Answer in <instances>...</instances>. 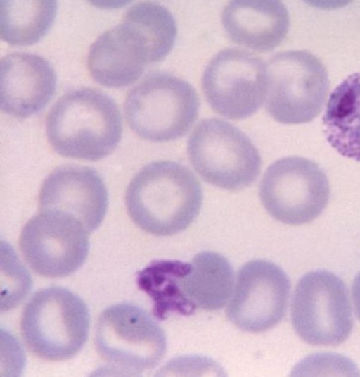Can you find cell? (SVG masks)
Masks as SVG:
<instances>
[{
  "label": "cell",
  "mask_w": 360,
  "mask_h": 377,
  "mask_svg": "<svg viewBox=\"0 0 360 377\" xmlns=\"http://www.w3.org/2000/svg\"><path fill=\"white\" fill-rule=\"evenodd\" d=\"M202 204L201 185L186 166L159 161L143 166L131 180L125 204L133 222L156 236H170L187 228Z\"/></svg>",
  "instance_id": "cell-1"
},
{
  "label": "cell",
  "mask_w": 360,
  "mask_h": 377,
  "mask_svg": "<svg viewBox=\"0 0 360 377\" xmlns=\"http://www.w3.org/2000/svg\"><path fill=\"white\" fill-rule=\"evenodd\" d=\"M49 143L58 154L98 161L111 154L122 135V120L115 101L108 94L83 88L60 97L46 121Z\"/></svg>",
  "instance_id": "cell-2"
},
{
  "label": "cell",
  "mask_w": 360,
  "mask_h": 377,
  "mask_svg": "<svg viewBox=\"0 0 360 377\" xmlns=\"http://www.w3.org/2000/svg\"><path fill=\"white\" fill-rule=\"evenodd\" d=\"M89 311L77 295L62 287L36 292L20 321L22 338L36 356L53 361L76 355L88 337Z\"/></svg>",
  "instance_id": "cell-3"
},
{
  "label": "cell",
  "mask_w": 360,
  "mask_h": 377,
  "mask_svg": "<svg viewBox=\"0 0 360 377\" xmlns=\"http://www.w3.org/2000/svg\"><path fill=\"white\" fill-rule=\"evenodd\" d=\"M200 101L187 81L165 72L148 75L128 94L124 113L141 138L165 142L185 135L195 122Z\"/></svg>",
  "instance_id": "cell-4"
},
{
  "label": "cell",
  "mask_w": 360,
  "mask_h": 377,
  "mask_svg": "<svg viewBox=\"0 0 360 377\" xmlns=\"http://www.w3.org/2000/svg\"><path fill=\"white\" fill-rule=\"evenodd\" d=\"M187 153L201 178L221 189L246 188L260 173L261 157L250 139L221 119L201 120L189 136Z\"/></svg>",
  "instance_id": "cell-5"
},
{
  "label": "cell",
  "mask_w": 360,
  "mask_h": 377,
  "mask_svg": "<svg viewBox=\"0 0 360 377\" xmlns=\"http://www.w3.org/2000/svg\"><path fill=\"white\" fill-rule=\"evenodd\" d=\"M266 109L284 124L306 123L321 111L329 90L326 67L306 50L273 56L267 64Z\"/></svg>",
  "instance_id": "cell-6"
},
{
  "label": "cell",
  "mask_w": 360,
  "mask_h": 377,
  "mask_svg": "<svg viewBox=\"0 0 360 377\" xmlns=\"http://www.w3.org/2000/svg\"><path fill=\"white\" fill-rule=\"evenodd\" d=\"M95 344L107 364L132 375L155 367L167 349L162 328L145 310L129 303L112 305L101 313Z\"/></svg>",
  "instance_id": "cell-7"
},
{
  "label": "cell",
  "mask_w": 360,
  "mask_h": 377,
  "mask_svg": "<svg viewBox=\"0 0 360 377\" xmlns=\"http://www.w3.org/2000/svg\"><path fill=\"white\" fill-rule=\"evenodd\" d=\"M292 324L305 342L336 346L353 328L348 291L340 278L326 270L307 273L299 280L291 304Z\"/></svg>",
  "instance_id": "cell-8"
},
{
  "label": "cell",
  "mask_w": 360,
  "mask_h": 377,
  "mask_svg": "<svg viewBox=\"0 0 360 377\" xmlns=\"http://www.w3.org/2000/svg\"><path fill=\"white\" fill-rule=\"evenodd\" d=\"M330 193L328 178L319 166L296 156L271 163L259 188L261 202L269 214L290 225L316 218L326 209Z\"/></svg>",
  "instance_id": "cell-9"
},
{
  "label": "cell",
  "mask_w": 360,
  "mask_h": 377,
  "mask_svg": "<svg viewBox=\"0 0 360 377\" xmlns=\"http://www.w3.org/2000/svg\"><path fill=\"white\" fill-rule=\"evenodd\" d=\"M202 86L215 112L231 120L245 119L253 115L266 99L267 66L248 51L225 49L207 63Z\"/></svg>",
  "instance_id": "cell-10"
},
{
  "label": "cell",
  "mask_w": 360,
  "mask_h": 377,
  "mask_svg": "<svg viewBox=\"0 0 360 377\" xmlns=\"http://www.w3.org/2000/svg\"><path fill=\"white\" fill-rule=\"evenodd\" d=\"M19 246L34 272L63 278L83 265L89 241L88 233L75 219L58 212L39 211L23 227Z\"/></svg>",
  "instance_id": "cell-11"
},
{
  "label": "cell",
  "mask_w": 360,
  "mask_h": 377,
  "mask_svg": "<svg viewBox=\"0 0 360 377\" xmlns=\"http://www.w3.org/2000/svg\"><path fill=\"white\" fill-rule=\"evenodd\" d=\"M290 290L289 278L278 265L264 259L252 260L238 271L226 316L243 331H266L283 319Z\"/></svg>",
  "instance_id": "cell-12"
},
{
  "label": "cell",
  "mask_w": 360,
  "mask_h": 377,
  "mask_svg": "<svg viewBox=\"0 0 360 377\" xmlns=\"http://www.w3.org/2000/svg\"><path fill=\"white\" fill-rule=\"evenodd\" d=\"M38 205L39 211L58 212L75 219L89 233L105 218L108 194L95 169L65 165L56 168L44 180Z\"/></svg>",
  "instance_id": "cell-13"
},
{
  "label": "cell",
  "mask_w": 360,
  "mask_h": 377,
  "mask_svg": "<svg viewBox=\"0 0 360 377\" xmlns=\"http://www.w3.org/2000/svg\"><path fill=\"white\" fill-rule=\"evenodd\" d=\"M56 85L54 69L40 56L16 52L1 59V109L11 116L25 118L41 111Z\"/></svg>",
  "instance_id": "cell-14"
},
{
  "label": "cell",
  "mask_w": 360,
  "mask_h": 377,
  "mask_svg": "<svg viewBox=\"0 0 360 377\" xmlns=\"http://www.w3.org/2000/svg\"><path fill=\"white\" fill-rule=\"evenodd\" d=\"M148 63L150 58L143 39L123 20L100 35L88 54L92 78L108 87H122L134 82Z\"/></svg>",
  "instance_id": "cell-15"
},
{
  "label": "cell",
  "mask_w": 360,
  "mask_h": 377,
  "mask_svg": "<svg viewBox=\"0 0 360 377\" xmlns=\"http://www.w3.org/2000/svg\"><path fill=\"white\" fill-rule=\"evenodd\" d=\"M223 27L230 39L260 52L270 51L285 37L289 13L277 0L231 1L221 13Z\"/></svg>",
  "instance_id": "cell-16"
},
{
  "label": "cell",
  "mask_w": 360,
  "mask_h": 377,
  "mask_svg": "<svg viewBox=\"0 0 360 377\" xmlns=\"http://www.w3.org/2000/svg\"><path fill=\"white\" fill-rule=\"evenodd\" d=\"M234 273L230 262L212 251L197 254L181 278L184 295L194 309L214 311L231 297Z\"/></svg>",
  "instance_id": "cell-17"
},
{
  "label": "cell",
  "mask_w": 360,
  "mask_h": 377,
  "mask_svg": "<svg viewBox=\"0 0 360 377\" xmlns=\"http://www.w3.org/2000/svg\"><path fill=\"white\" fill-rule=\"evenodd\" d=\"M323 124L331 147L360 161V73L349 75L330 94Z\"/></svg>",
  "instance_id": "cell-18"
},
{
  "label": "cell",
  "mask_w": 360,
  "mask_h": 377,
  "mask_svg": "<svg viewBox=\"0 0 360 377\" xmlns=\"http://www.w3.org/2000/svg\"><path fill=\"white\" fill-rule=\"evenodd\" d=\"M188 265L180 261L155 260L137 272L138 288L152 299L157 319H165L173 313L190 315L195 311L181 285Z\"/></svg>",
  "instance_id": "cell-19"
},
{
  "label": "cell",
  "mask_w": 360,
  "mask_h": 377,
  "mask_svg": "<svg viewBox=\"0 0 360 377\" xmlns=\"http://www.w3.org/2000/svg\"><path fill=\"white\" fill-rule=\"evenodd\" d=\"M0 35L11 45L27 46L39 42L52 26L56 1H1Z\"/></svg>",
  "instance_id": "cell-20"
},
{
  "label": "cell",
  "mask_w": 360,
  "mask_h": 377,
  "mask_svg": "<svg viewBox=\"0 0 360 377\" xmlns=\"http://www.w3.org/2000/svg\"><path fill=\"white\" fill-rule=\"evenodd\" d=\"M123 20L143 37L153 63L163 60L172 49L177 27L173 15L165 6L155 2H139L127 10Z\"/></svg>",
  "instance_id": "cell-21"
},
{
  "label": "cell",
  "mask_w": 360,
  "mask_h": 377,
  "mask_svg": "<svg viewBox=\"0 0 360 377\" xmlns=\"http://www.w3.org/2000/svg\"><path fill=\"white\" fill-rule=\"evenodd\" d=\"M352 293L355 311L360 319V272L353 281Z\"/></svg>",
  "instance_id": "cell-22"
}]
</instances>
